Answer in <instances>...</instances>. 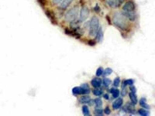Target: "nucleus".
Listing matches in <instances>:
<instances>
[{
    "instance_id": "f257e3e1",
    "label": "nucleus",
    "mask_w": 155,
    "mask_h": 116,
    "mask_svg": "<svg viewBox=\"0 0 155 116\" xmlns=\"http://www.w3.org/2000/svg\"><path fill=\"white\" fill-rule=\"evenodd\" d=\"M128 20L123 12H116L113 16V23L114 26L121 30H126L128 28Z\"/></svg>"
},
{
    "instance_id": "f03ea898",
    "label": "nucleus",
    "mask_w": 155,
    "mask_h": 116,
    "mask_svg": "<svg viewBox=\"0 0 155 116\" xmlns=\"http://www.w3.org/2000/svg\"><path fill=\"white\" fill-rule=\"evenodd\" d=\"M78 12H79V6L78 5H74L73 7L66 12V13L64 16V19L67 23H72L74 20H76L78 16Z\"/></svg>"
},
{
    "instance_id": "7ed1b4c3",
    "label": "nucleus",
    "mask_w": 155,
    "mask_h": 116,
    "mask_svg": "<svg viewBox=\"0 0 155 116\" xmlns=\"http://www.w3.org/2000/svg\"><path fill=\"white\" fill-rule=\"evenodd\" d=\"M99 28V20L98 19L97 16H92L91 20L89 22V31H88V34H89L90 37H94L96 35V33L98 31Z\"/></svg>"
},
{
    "instance_id": "20e7f679",
    "label": "nucleus",
    "mask_w": 155,
    "mask_h": 116,
    "mask_svg": "<svg viewBox=\"0 0 155 116\" xmlns=\"http://www.w3.org/2000/svg\"><path fill=\"white\" fill-rule=\"evenodd\" d=\"M89 16V9L87 7L86 5H82L80 9V16H79V20L81 23L85 22Z\"/></svg>"
},
{
    "instance_id": "39448f33",
    "label": "nucleus",
    "mask_w": 155,
    "mask_h": 116,
    "mask_svg": "<svg viewBox=\"0 0 155 116\" xmlns=\"http://www.w3.org/2000/svg\"><path fill=\"white\" fill-rule=\"evenodd\" d=\"M123 12H134L136 9V6H135V3H134V1L132 0H129L123 5Z\"/></svg>"
},
{
    "instance_id": "423d86ee",
    "label": "nucleus",
    "mask_w": 155,
    "mask_h": 116,
    "mask_svg": "<svg viewBox=\"0 0 155 116\" xmlns=\"http://www.w3.org/2000/svg\"><path fill=\"white\" fill-rule=\"evenodd\" d=\"M106 3L112 9H117L124 2V0H105Z\"/></svg>"
},
{
    "instance_id": "0eeeda50",
    "label": "nucleus",
    "mask_w": 155,
    "mask_h": 116,
    "mask_svg": "<svg viewBox=\"0 0 155 116\" xmlns=\"http://www.w3.org/2000/svg\"><path fill=\"white\" fill-rule=\"evenodd\" d=\"M123 104H124V99L122 98H117V99L113 103V109L117 110V109L120 108Z\"/></svg>"
},
{
    "instance_id": "6e6552de",
    "label": "nucleus",
    "mask_w": 155,
    "mask_h": 116,
    "mask_svg": "<svg viewBox=\"0 0 155 116\" xmlns=\"http://www.w3.org/2000/svg\"><path fill=\"white\" fill-rule=\"evenodd\" d=\"M102 79H100L99 77H95V78H93L91 81V85L93 88H99V87L102 85Z\"/></svg>"
},
{
    "instance_id": "1a4fd4ad",
    "label": "nucleus",
    "mask_w": 155,
    "mask_h": 116,
    "mask_svg": "<svg viewBox=\"0 0 155 116\" xmlns=\"http://www.w3.org/2000/svg\"><path fill=\"white\" fill-rule=\"evenodd\" d=\"M74 0H64L63 2L60 4V6H59V9L61 10H65L72 3V2Z\"/></svg>"
},
{
    "instance_id": "9d476101",
    "label": "nucleus",
    "mask_w": 155,
    "mask_h": 116,
    "mask_svg": "<svg viewBox=\"0 0 155 116\" xmlns=\"http://www.w3.org/2000/svg\"><path fill=\"white\" fill-rule=\"evenodd\" d=\"M135 105H134L132 102H127V105H126V109H127V111L130 114H134L135 113V107H134Z\"/></svg>"
},
{
    "instance_id": "9b49d317",
    "label": "nucleus",
    "mask_w": 155,
    "mask_h": 116,
    "mask_svg": "<svg viewBox=\"0 0 155 116\" xmlns=\"http://www.w3.org/2000/svg\"><path fill=\"white\" fill-rule=\"evenodd\" d=\"M90 100H91V98H90L88 95H83L82 96L79 98V102L81 103V104L85 105V104H88Z\"/></svg>"
},
{
    "instance_id": "f8f14e48",
    "label": "nucleus",
    "mask_w": 155,
    "mask_h": 116,
    "mask_svg": "<svg viewBox=\"0 0 155 116\" xmlns=\"http://www.w3.org/2000/svg\"><path fill=\"white\" fill-rule=\"evenodd\" d=\"M103 39V32L101 27H99L98 31L96 33V35H95V40H96L98 42H101Z\"/></svg>"
},
{
    "instance_id": "ddd939ff",
    "label": "nucleus",
    "mask_w": 155,
    "mask_h": 116,
    "mask_svg": "<svg viewBox=\"0 0 155 116\" xmlns=\"http://www.w3.org/2000/svg\"><path fill=\"white\" fill-rule=\"evenodd\" d=\"M139 104L140 105L142 108H143L150 109V105H148L147 103L146 98H140V100L139 102Z\"/></svg>"
},
{
    "instance_id": "4468645a",
    "label": "nucleus",
    "mask_w": 155,
    "mask_h": 116,
    "mask_svg": "<svg viewBox=\"0 0 155 116\" xmlns=\"http://www.w3.org/2000/svg\"><path fill=\"white\" fill-rule=\"evenodd\" d=\"M129 97H130V99L131 102H132L134 105H137L138 102L137 100V97L136 95V93H134V92H130L129 94Z\"/></svg>"
},
{
    "instance_id": "2eb2a0df",
    "label": "nucleus",
    "mask_w": 155,
    "mask_h": 116,
    "mask_svg": "<svg viewBox=\"0 0 155 116\" xmlns=\"http://www.w3.org/2000/svg\"><path fill=\"white\" fill-rule=\"evenodd\" d=\"M138 114L142 116H148L150 115V111H148V109H145L142 108H140L138 110Z\"/></svg>"
},
{
    "instance_id": "dca6fc26",
    "label": "nucleus",
    "mask_w": 155,
    "mask_h": 116,
    "mask_svg": "<svg viewBox=\"0 0 155 116\" xmlns=\"http://www.w3.org/2000/svg\"><path fill=\"white\" fill-rule=\"evenodd\" d=\"M72 93L74 95H81V87H74L72 89Z\"/></svg>"
},
{
    "instance_id": "f3484780",
    "label": "nucleus",
    "mask_w": 155,
    "mask_h": 116,
    "mask_svg": "<svg viewBox=\"0 0 155 116\" xmlns=\"http://www.w3.org/2000/svg\"><path fill=\"white\" fill-rule=\"evenodd\" d=\"M103 113H104V111L101 108H95V111H94V114L98 116H102Z\"/></svg>"
},
{
    "instance_id": "a211bd4d",
    "label": "nucleus",
    "mask_w": 155,
    "mask_h": 116,
    "mask_svg": "<svg viewBox=\"0 0 155 116\" xmlns=\"http://www.w3.org/2000/svg\"><path fill=\"white\" fill-rule=\"evenodd\" d=\"M112 83V81L109 78H107V77H105V78H103V80H102V84H103V85H104L105 87H109V85H111Z\"/></svg>"
},
{
    "instance_id": "6ab92c4d",
    "label": "nucleus",
    "mask_w": 155,
    "mask_h": 116,
    "mask_svg": "<svg viewBox=\"0 0 155 116\" xmlns=\"http://www.w3.org/2000/svg\"><path fill=\"white\" fill-rule=\"evenodd\" d=\"M82 113L84 115H86L88 116L90 114V111H89V108L87 105H83L82 106Z\"/></svg>"
},
{
    "instance_id": "aec40b11",
    "label": "nucleus",
    "mask_w": 155,
    "mask_h": 116,
    "mask_svg": "<svg viewBox=\"0 0 155 116\" xmlns=\"http://www.w3.org/2000/svg\"><path fill=\"white\" fill-rule=\"evenodd\" d=\"M92 92H93V95H95V96H101L102 95V91L99 89V88H95L92 91Z\"/></svg>"
},
{
    "instance_id": "412c9836",
    "label": "nucleus",
    "mask_w": 155,
    "mask_h": 116,
    "mask_svg": "<svg viewBox=\"0 0 155 116\" xmlns=\"http://www.w3.org/2000/svg\"><path fill=\"white\" fill-rule=\"evenodd\" d=\"M94 102H95V106H96V108H101V107H102V100H101L100 98H95V100H94Z\"/></svg>"
},
{
    "instance_id": "4be33fe9",
    "label": "nucleus",
    "mask_w": 155,
    "mask_h": 116,
    "mask_svg": "<svg viewBox=\"0 0 155 116\" xmlns=\"http://www.w3.org/2000/svg\"><path fill=\"white\" fill-rule=\"evenodd\" d=\"M103 71H104V70H103L102 67H99V68L96 70L95 75H96L97 77H100V76H102V74H103Z\"/></svg>"
},
{
    "instance_id": "5701e85b",
    "label": "nucleus",
    "mask_w": 155,
    "mask_h": 116,
    "mask_svg": "<svg viewBox=\"0 0 155 116\" xmlns=\"http://www.w3.org/2000/svg\"><path fill=\"white\" fill-rule=\"evenodd\" d=\"M120 78L119 77H116L114 79V81H113V85L114 87L117 88V87L120 86Z\"/></svg>"
},
{
    "instance_id": "b1692460",
    "label": "nucleus",
    "mask_w": 155,
    "mask_h": 116,
    "mask_svg": "<svg viewBox=\"0 0 155 116\" xmlns=\"http://www.w3.org/2000/svg\"><path fill=\"white\" fill-rule=\"evenodd\" d=\"M112 73H113V69L110 68V67H108V68H106V70H104V71H103V74H104L105 76L110 75Z\"/></svg>"
},
{
    "instance_id": "393cba45",
    "label": "nucleus",
    "mask_w": 155,
    "mask_h": 116,
    "mask_svg": "<svg viewBox=\"0 0 155 116\" xmlns=\"http://www.w3.org/2000/svg\"><path fill=\"white\" fill-rule=\"evenodd\" d=\"M120 90H119V89H116V90H115L114 92H113V98H118V97L120 96Z\"/></svg>"
},
{
    "instance_id": "a878e982",
    "label": "nucleus",
    "mask_w": 155,
    "mask_h": 116,
    "mask_svg": "<svg viewBox=\"0 0 155 116\" xmlns=\"http://www.w3.org/2000/svg\"><path fill=\"white\" fill-rule=\"evenodd\" d=\"M124 83H125V85H129V86H131V85H133L134 84V81L132 79H128V80H126V81H124Z\"/></svg>"
},
{
    "instance_id": "bb28decb",
    "label": "nucleus",
    "mask_w": 155,
    "mask_h": 116,
    "mask_svg": "<svg viewBox=\"0 0 155 116\" xmlns=\"http://www.w3.org/2000/svg\"><path fill=\"white\" fill-rule=\"evenodd\" d=\"M64 0H52V3H53V5H59V4L61 3Z\"/></svg>"
},
{
    "instance_id": "cd10ccee",
    "label": "nucleus",
    "mask_w": 155,
    "mask_h": 116,
    "mask_svg": "<svg viewBox=\"0 0 155 116\" xmlns=\"http://www.w3.org/2000/svg\"><path fill=\"white\" fill-rule=\"evenodd\" d=\"M104 113L106 114H109L110 113H111V109L109 108V107H108L107 106V107L104 109Z\"/></svg>"
},
{
    "instance_id": "c85d7f7f",
    "label": "nucleus",
    "mask_w": 155,
    "mask_h": 116,
    "mask_svg": "<svg viewBox=\"0 0 155 116\" xmlns=\"http://www.w3.org/2000/svg\"><path fill=\"white\" fill-rule=\"evenodd\" d=\"M130 90L131 92H134V93H136V92H137V88H136V87L134 86V85L130 86Z\"/></svg>"
},
{
    "instance_id": "c756f323",
    "label": "nucleus",
    "mask_w": 155,
    "mask_h": 116,
    "mask_svg": "<svg viewBox=\"0 0 155 116\" xmlns=\"http://www.w3.org/2000/svg\"><path fill=\"white\" fill-rule=\"evenodd\" d=\"M46 1L47 0H38V2H40V4H41V5H45V4H46Z\"/></svg>"
},
{
    "instance_id": "7c9ffc66",
    "label": "nucleus",
    "mask_w": 155,
    "mask_h": 116,
    "mask_svg": "<svg viewBox=\"0 0 155 116\" xmlns=\"http://www.w3.org/2000/svg\"><path fill=\"white\" fill-rule=\"evenodd\" d=\"M95 12H100V8H99V5H96L95 7Z\"/></svg>"
},
{
    "instance_id": "2f4dec72",
    "label": "nucleus",
    "mask_w": 155,
    "mask_h": 116,
    "mask_svg": "<svg viewBox=\"0 0 155 116\" xmlns=\"http://www.w3.org/2000/svg\"><path fill=\"white\" fill-rule=\"evenodd\" d=\"M88 105H90V106H92V105H94V104H95V102H94V101H93V100H92V99H91V100H90V101H89V102H88Z\"/></svg>"
},
{
    "instance_id": "473e14b6",
    "label": "nucleus",
    "mask_w": 155,
    "mask_h": 116,
    "mask_svg": "<svg viewBox=\"0 0 155 116\" xmlns=\"http://www.w3.org/2000/svg\"><path fill=\"white\" fill-rule=\"evenodd\" d=\"M103 96H104V98L106 99V100H109V95H108V94H105Z\"/></svg>"
},
{
    "instance_id": "72a5a7b5",
    "label": "nucleus",
    "mask_w": 155,
    "mask_h": 116,
    "mask_svg": "<svg viewBox=\"0 0 155 116\" xmlns=\"http://www.w3.org/2000/svg\"><path fill=\"white\" fill-rule=\"evenodd\" d=\"M115 90H116V88H111V89H110V92H111V93L113 94V92H114Z\"/></svg>"
}]
</instances>
